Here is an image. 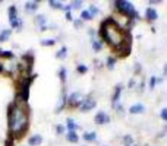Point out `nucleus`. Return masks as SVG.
<instances>
[{
    "label": "nucleus",
    "mask_w": 167,
    "mask_h": 146,
    "mask_svg": "<svg viewBox=\"0 0 167 146\" xmlns=\"http://www.w3.org/2000/svg\"><path fill=\"white\" fill-rule=\"evenodd\" d=\"M7 127L13 140L24 137L29 129V105L28 102L13 101L7 107Z\"/></svg>",
    "instance_id": "f257e3e1"
},
{
    "label": "nucleus",
    "mask_w": 167,
    "mask_h": 146,
    "mask_svg": "<svg viewBox=\"0 0 167 146\" xmlns=\"http://www.w3.org/2000/svg\"><path fill=\"white\" fill-rule=\"evenodd\" d=\"M98 34H100L101 39L106 41L113 50L119 48L125 41L131 39V34L119 28L116 23L111 21V18H109V19H106V21L101 22L100 32H98Z\"/></svg>",
    "instance_id": "f03ea898"
},
{
    "label": "nucleus",
    "mask_w": 167,
    "mask_h": 146,
    "mask_svg": "<svg viewBox=\"0 0 167 146\" xmlns=\"http://www.w3.org/2000/svg\"><path fill=\"white\" fill-rule=\"evenodd\" d=\"M110 5H113V7L119 12V15L126 16L128 19H131V21H139V19H141L138 10L135 9L134 3H131L128 0H117V2H113Z\"/></svg>",
    "instance_id": "7ed1b4c3"
},
{
    "label": "nucleus",
    "mask_w": 167,
    "mask_h": 146,
    "mask_svg": "<svg viewBox=\"0 0 167 146\" xmlns=\"http://www.w3.org/2000/svg\"><path fill=\"white\" fill-rule=\"evenodd\" d=\"M84 98H82V94L81 92H72L71 95L67 96V105L69 107H81V104H82Z\"/></svg>",
    "instance_id": "20e7f679"
},
{
    "label": "nucleus",
    "mask_w": 167,
    "mask_h": 146,
    "mask_svg": "<svg viewBox=\"0 0 167 146\" xmlns=\"http://www.w3.org/2000/svg\"><path fill=\"white\" fill-rule=\"evenodd\" d=\"M131 50H132V44H131V39H128V41H125L119 48H116V54L119 57H128L129 53H131Z\"/></svg>",
    "instance_id": "39448f33"
},
{
    "label": "nucleus",
    "mask_w": 167,
    "mask_h": 146,
    "mask_svg": "<svg viewBox=\"0 0 167 146\" xmlns=\"http://www.w3.org/2000/svg\"><path fill=\"white\" fill-rule=\"evenodd\" d=\"M97 105V102H95L94 98H91V96H87V98H84L82 104H81V111L82 112H87V111H91L92 108H95Z\"/></svg>",
    "instance_id": "423d86ee"
},
{
    "label": "nucleus",
    "mask_w": 167,
    "mask_h": 146,
    "mask_svg": "<svg viewBox=\"0 0 167 146\" xmlns=\"http://www.w3.org/2000/svg\"><path fill=\"white\" fill-rule=\"evenodd\" d=\"M94 121L97 124H107V123H110V116L106 114L104 111H98L97 114H95Z\"/></svg>",
    "instance_id": "0eeeda50"
},
{
    "label": "nucleus",
    "mask_w": 167,
    "mask_h": 146,
    "mask_svg": "<svg viewBox=\"0 0 167 146\" xmlns=\"http://www.w3.org/2000/svg\"><path fill=\"white\" fill-rule=\"evenodd\" d=\"M34 23L41 31H47V18H45V15H37V16L34 18Z\"/></svg>",
    "instance_id": "6e6552de"
},
{
    "label": "nucleus",
    "mask_w": 167,
    "mask_h": 146,
    "mask_svg": "<svg viewBox=\"0 0 167 146\" xmlns=\"http://www.w3.org/2000/svg\"><path fill=\"white\" fill-rule=\"evenodd\" d=\"M122 92H123V85H117L116 88H114V92H113V95H111V105H114L119 102L120 99V96H122Z\"/></svg>",
    "instance_id": "1a4fd4ad"
},
{
    "label": "nucleus",
    "mask_w": 167,
    "mask_h": 146,
    "mask_svg": "<svg viewBox=\"0 0 167 146\" xmlns=\"http://www.w3.org/2000/svg\"><path fill=\"white\" fill-rule=\"evenodd\" d=\"M145 18H147V21H150V22H154L158 19V13L154 7H147V10H145Z\"/></svg>",
    "instance_id": "9d476101"
},
{
    "label": "nucleus",
    "mask_w": 167,
    "mask_h": 146,
    "mask_svg": "<svg viewBox=\"0 0 167 146\" xmlns=\"http://www.w3.org/2000/svg\"><path fill=\"white\" fill-rule=\"evenodd\" d=\"M66 105H67V95H66V91L63 89L62 91V95H60V99H59V105H57L56 112H60Z\"/></svg>",
    "instance_id": "9b49d317"
},
{
    "label": "nucleus",
    "mask_w": 167,
    "mask_h": 146,
    "mask_svg": "<svg viewBox=\"0 0 167 146\" xmlns=\"http://www.w3.org/2000/svg\"><path fill=\"white\" fill-rule=\"evenodd\" d=\"M129 112H131V114H142V112H145V105L141 104V102L134 104L132 107L129 108Z\"/></svg>",
    "instance_id": "f8f14e48"
},
{
    "label": "nucleus",
    "mask_w": 167,
    "mask_h": 146,
    "mask_svg": "<svg viewBox=\"0 0 167 146\" xmlns=\"http://www.w3.org/2000/svg\"><path fill=\"white\" fill-rule=\"evenodd\" d=\"M43 143V136L41 135H32L28 139V145L29 146H38Z\"/></svg>",
    "instance_id": "ddd939ff"
},
{
    "label": "nucleus",
    "mask_w": 167,
    "mask_h": 146,
    "mask_svg": "<svg viewBox=\"0 0 167 146\" xmlns=\"http://www.w3.org/2000/svg\"><path fill=\"white\" fill-rule=\"evenodd\" d=\"M40 7V2H27L25 3V10L28 13H34L35 10H38Z\"/></svg>",
    "instance_id": "4468645a"
},
{
    "label": "nucleus",
    "mask_w": 167,
    "mask_h": 146,
    "mask_svg": "<svg viewBox=\"0 0 167 146\" xmlns=\"http://www.w3.org/2000/svg\"><path fill=\"white\" fill-rule=\"evenodd\" d=\"M11 22V26L13 29H18V31H21L22 29V26H24V22H22V19L19 16H16V18H13V19H11L9 21Z\"/></svg>",
    "instance_id": "2eb2a0df"
},
{
    "label": "nucleus",
    "mask_w": 167,
    "mask_h": 146,
    "mask_svg": "<svg viewBox=\"0 0 167 146\" xmlns=\"http://www.w3.org/2000/svg\"><path fill=\"white\" fill-rule=\"evenodd\" d=\"M66 129H67V132H76V130L79 129V126L73 118H67L66 120Z\"/></svg>",
    "instance_id": "dca6fc26"
},
{
    "label": "nucleus",
    "mask_w": 167,
    "mask_h": 146,
    "mask_svg": "<svg viewBox=\"0 0 167 146\" xmlns=\"http://www.w3.org/2000/svg\"><path fill=\"white\" fill-rule=\"evenodd\" d=\"M65 136H66V140L71 142V143H76V142L79 140V136L76 132H67Z\"/></svg>",
    "instance_id": "f3484780"
},
{
    "label": "nucleus",
    "mask_w": 167,
    "mask_h": 146,
    "mask_svg": "<svg viewBox=\"0 0 167 146\" xmlns=\"http://www.w3.org/2000/svg\"><path fill=\"white\" fill-rule=\"evenodd\" d=\"M84 140L85 142H95L97 140V133H95V132H87V133H84Z\"/></svg>",
    "instance_id": "a211bd4d"
},
{
    "label": "nucleus",
    "mask_w": 167,
    "mask_h": 146,
    "mask_svg": "<svg viewBox=\"0 0 167 146\" xmlns=\"http://www.w3.org/2000/svg\"><path fill=\"white\" fill-rule=\"evenodd\" d=\"M12 35V29H3L2 32H0V43H5L7 39L11 38Z\"/></svg>",
    "instance_id": "6ab92c4d"
},
{
    "label": "nucleus",
    "mask_w": 167,
    "mask_h": 146,
    "mask_svg": "<svg viewBox=\"0 0 167 146\" xmlns=\"http://www.w3.org/2000/svg\"><path fill=\"white\" fill-rule=\"evenodd\" d=\"M92 18H94V16H92V15L89 13V10H88V9H85V10H82V12H81V16H79V19H81L82 22H85V21H91Z\"/></svg>",
    "instance_id": "aec40b11"
},
{
    "label": "nucleus",
    "mask_w": 167,
    "mask_h": 146,
    "mask_svg": "<svg viewBox=\"0 0 167 146\" xmlns=\"http://www.w3.org/2000/svg\"><path fill=\"white\" fill-rule=\"evenodd\" d=\"M49 6H50L51 9H60V10H63V7H65V5L62 2H57V0H50Z\"/></svg>",
    "instance_id": "412c9836"
},
{
    "label": "nucleus",
    "mask_w": 167,
    "mask_h": 146,
    "mask_svg": "<svg viewBox=\"0 0 167 146\" xmlns=\"http://www.w3.org/2000/svg\"><path fill=\"white\" fill-rule=\"evenodd\" d=\"M91 44H92V50H94L95 53H98V51L103 48V41H100V39H92Z\"/></svg>",
    "instance_id": "4be33fe9"
},
{
    "label": "nucleus",
    "mask_w": 167,
    "mask_h": 146,
    "mask_svg": "<svg viewBox=\"0 0 167 146\" xmlns=\"http://www.w3.org/2000/svg\"><path fill=\"white\" fill-rule=\"evenodd\" d=\"M66 56H67V48H66V47H62L60 50L56 53V59H59V60L66 59Z\"/></svg>",
    "instance_id": "5701e85b"
},
{
    "label": "nucleus",
    "mask_w": 167,
    "mask_h": 146,
    "mask_svg": "<svg viewBox=\"0 0 167 146\" xmlns=\"http://www.w3.org/2000/svg\"><path fill=\"white\" fill-rule=\"evenodd\" d=\"M7 15H9V21H11V19H13V18H16L18 16L16 6H11V7L7 9Z\"/></svg>",
    "instance_id": "b1692460"
},
{
    "label": "nucleus",
    "mask_w": 167,
    "mask_h": 146,
    "mask_svg": "<svg viewBox=\"0 0 167 146\" xmlns=\"http://www.w3.org/2000/svg\"><path fill=\"white\" fill-rule=\"evenodd\" d=\"M116 66V57L114 56H109L107 57V67L109 69H114Z\"/></svg>",
    "instance_id": "393cba45"
},
{
    "label": "nucleus",
    "mask_w": 167,
    "mask_h": 146,
    "mask_svg": "<svg viewBox=\"0 0 167 146\" xmlns=\"http://www.w3.org/2000/svg\"><path fill=\"white\" fill-rule=\"evenodd\" d=\"M56 44V39L54 38H45V39H41V45L44 47H51V45Z\"/></svg>",
    "instance_id": "a878e982"
},
{
    "label": "nucleus",
    "mask_w": 167,
    "mask_h": 146,
    "mask_svg": "<svg viewBox=\"0 0 167 146\" xmlns=\"http://www.w3.org/2000/svg\"><path fill=\"white\" fill-rule=\"evenodd\" d=\"M88 10H89V13H91L92 16H97V15H100V9H98V7H97L95 5H91V6H89Z\"/></svg>",
    "instance_id": "bb28decb"
},
{
    "label": "nucleus",
    "mask_w": 167,
    "mask_h": 146,
    "mask_svg": "<svg viewBox=\"0 0 167 146\" xmlns=\"http://www.w3.org/2000/svg\"><path fill=\"white\" fill-rule=\"evenodd\" d=\"M123 143H125V146H131V145H134L135 142H134V139H132V136L126 135L125 137H123Z\"/></svg>",
    "instance_id": "cd10ccee"
},
{
    "label": "nucleus",
    "mask_w": 167,
    "mask_h": 146,
    "mask_svg": "<svg viewBox=\"0 0 167 146\" xmlns=\"http://www.w3.org/2000/svg\"><path fill=\"white\" fill-rule=\"evenodd\" d=\"M66 75H67L66 69H65V67H60V70H59V78H60L62 82H66Z\"/></svg>",
    "instance_id": "c85d7f7f"
},
{
    "label": "nucleus",
    "mask_w": 167,
    "mask_h": 146,
    "mask_svg": "<svg viewBox=\"0 0 167 146\" xmlns=\"http://www.w3.org/2000/svg\"><path fill=\"white\" fill-rule=\"evenodd\" d=\"M76 72L84 75V73L88 72V66H85V64H78V66H76Z\"/></svg>",
    "instance_id": "c756f323"
},
{
    "label": "nucleus",
    "mask_w": 167,
    "mask_h": 146,
    "mask_svg": "<svg viewBox=\"0 0 167 146\" xmlns=\"http://www.w3.org/2000/svg\"><path fill=\"white\" fill-rule=\"evenodd\" d=\"M71 9H81V6H82V0H76V2H72L71 3Z\"/></svg>",
    "instance_id": "7c9ffc66"
},
{
    "label": "nucleus",
    "mask_w": 167,
    "mask_h": 146,
    "mask_svg": "<svg viewBox=\"0 0 167 146\" xmlns=\"http://www.w3.org/2000/svg\"><path fill=\"white\" fill-rule=\"evenodd\" d=\"M56 132H57V135H63L65 133V126L63 124H57L56 126Z\"/></svg>",
    "instance_id": "2f4dec72"
},
{
    "label": "nucleus",
    "mask_w": 167,
    "mask_h": 146,
    "mask_svg": "<svg viewBox=\"0 0 167 146\" xmlns=\"http://www.w3.org/2000/svg\"><path fill=\"white\" fill-rule=\"evenodd\" d=\"M156 85H157V78H156V76H151V79H150V89H154V88H156Z\"/></svg>",
    "instance_id": "473e14b6"
},
{
    "label": "nucleus",
    "mask_w": 167,
    "mask_h": 146,
    "mask_svg": "<svg viewBox=\"0 0 167 146\" xmlns=\"http://www.w3.org/2000/svg\"><path fill=\"white\" fill-rule=\"evenodd\" d=\"M113 107L116 108V110H117V112H119V114H122V112L125 111V108H123V105H122V104H119V102H117V104H114Z\"/></svg>",
    "instance_id": "72a5a7b5"
},
{
    "label": "nucleus",
    "mask_w": 167,
    "mask_h": 146,
    "mask_svg": "<svg viewBox=\"0 0 167 146\" xmlns=\"http://www.w3.org/2000/svg\"><path fill=\"white\" fill-rule=\"evenodd\" d=\"M73 25H75V28H82L84 22L81 19H73Z\"/></svg>",
    "instance_id": "f704fd0d"
},
{
    "label": "nucleus",
    "mask_w": 167,
    "mask_h": 146,
    "mask_svg": "<svg viewBox=\"0 0 167 146\" xmlns=\"http://www.w3.org/2000/svg\"><path fill=\"white\" fill-rule=\"evenodd\" d=\"M160 117L164 120V121H167V108H163L161 112H160Z\"/></svg>",
    "instance_id": "c9c22d12"
},
{
    "label": "nucleus",
    "mask_w": 167,
    "mask_h": 146,
    "mask_svg": "<svg viewBox=\"0 0 167 146\" xmlns=\"http://www.w3.org/2000/svg\"><path fill=\"white\" fill-rule=\"evenodd\" d=\"M65 18H66V21H72L73 22V18H72V13L71 12H65Z\"/></svg>",
    "instance_id": "e433bc0d"
},
{
    "label": "nucleus",
    "mask_w": 167,
    "mask_h": 146,
    "mask_svg": "<svg viewBox=\"0 0 167 146\" xmlns=\"http://www.w3.org/2000/svg\"><path fill=\"white\" fill-rule=\"evenodd\" d=\"M13 142H15V140H13L11 136H9V137H7V142L5 143V146H13Z\"/></svg>",
    "instance_id": "4c0bfd02"
},
{
    "label": "nucleus",
    "mask_w": 167,
    "mask_h": 146,
    "mask_svg": "<svg viewBox=\"0 0 167 146\" xmlns=\"http://www.w3.org/2000/svg\"><path fill=\"white\" fill-rule=\"evenodd\" d=\"M135 85H136V82H135V79L132 78L131 80H129V85H128V86L131 88V89H134V86H135Z\"/></svg>",
    "instance_id": "58836bf2"
},
{
    "label": "nucleus",
    "mask_w": 167,
    "mask_h": 146,
    "mask_svg": "<svg viewBox=\"0 0 167 146\" xmlns=\"http://www.w3.org/2000/svg\"><path fill=\"white\" fill-rule=\"evenodd\" d=\"M134 70H135V73H139V72H141V64H139V63H136V64H135Z\"/></svg>",
    "instance_id": "ea45409f"
},
{
    "label": "nucleus",
    "mask_w": 167,
    "mask_h": 146,
    "mask_svg": "<svg viewBox=\"0 0 167 146\" xmlns=\"http://www.w3.org/2000/svg\"><path fill=\"white\" fill-rule=\"evenodd\" d=\"M160 3V0H151L150 2V5H158Z\"/></svg>",
    "instance_id": "a19ab883"
},
{
    "label": "nucleus",
    "mask_w": 167,
    "mask_h": 146,
    "mask_svg": "<svg viewBox=\"0 0 167 146\" xmlns=\"http://www.w3.org/2000/svg\"><path fill=\"white\" fill-rule=\"evenodd\" d=\"M88 34L91 35V37H94V35H95V31H94V29H89V31H88Z\"/></svg>",
    "instance_id": "79ce46f5"
},
{
    "label": "nucleus",
    "mask_w": 167,
    "mask_h": 146,
    "mask_svg": "<svg viewBox=\"0 0 167 146\" xmlns=\"http://www.w3.org/2000/svg\"><path fill=\"white\" fill-rule=\"evenodd\" d=\"M163 73H164V76H167V64L164 66V69H163Z\"/></svg>",
    "instance_id": "37998d69"
},
{
    "label": "nucleus",
    "mask_w": 167,
    "mask_h": 146,
    "mask_svg": "<svg viewBox=\"0 0 167 146\" xmlns=\"http://www.w3.org/2000/svg\"><path fill=\"white\" fill-rule=\"evenodd\" d=\"M0 72H3V63L0 62Z\"/></svg>",
    "instance_id": "c03bdc74"
},
{
    "label": "nucleus",
    "mask_w": 167,
    "mask_h": 146,
    "mask_svg": "<svg viewBox=\"0 0 167 146\" xmlns=\"http://www.w3.org/2000/svg\"><path fill=\"white\" fill-rule=\"evenodd\" d=\"M85 146H87V145H85Z\"/></svg>",
    "instance_id": "a18cd8bd"
}]
</instances>
